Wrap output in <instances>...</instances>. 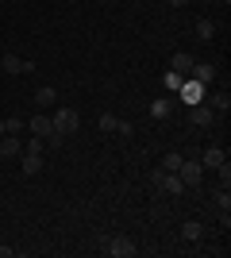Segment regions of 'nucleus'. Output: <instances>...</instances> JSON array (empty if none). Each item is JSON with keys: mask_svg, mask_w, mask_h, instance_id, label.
<instances>
[{"mask_svg": "<svg viewBox=\"0 0 231 258\" xmlns=\"http://www.w3.org/2000/svg\"><path fill=\"white\" fill-rule=\"evenodd\" d=\"M100 247L108 250V254H112V258H135V254H139V247H135V243H131V239H127V235H116V239H104V243H100Z\"/></svg>", "mask_w": 231, "mask_h": 258, "instance_id": "1", "label": "nucleus"}, {"mask_svg": "<svg viewBox=\"0 0 231 258\" xmlns=\"http://www.w3.org/2000/svg\"><path fill=\"white\" fill-rule=\"evenodd\" d=\"M204 93H208V85H200V81H193L189 74H185V81H181V89H177V97L185 100L189 108H193V104H200V100H204Z\"/></svg>", "mask_w": 231, "mask_h": 258, "instance_id": "2", "label": "nucleus"}, {"mask_svg": "<svg viewBox=\"0 0 231 258\" xmlns=\"http://www.w3.org/2000/svg\"><path fill=\"white\" fill-rule=\"evenodd\" d=\"M177 177L185 181V189H197L200 177H204V166H200V162H193V158H185L181 166H177Z\"/></svg>", "mask_w": 231, "mask_h": 258, "instance_id": "3", "label": "nucleus"}, {"mask_svg": "<svg viewBox=\"0 0 231 258\" xmlns=\"http://www.w3.org/2000/svg\"><path fill=\"white\" fill-rule=\"evenodd\" d=\"M154 185H162L170 197H181V193H185V181H181L174 170H158V173H154Z\"/></svg>", "mask_w": 231, "mask_h": 258, "instance_id": "4", "label": "nucleus"}, {"mask_svg": "<svg viewBox=\"0 0 231 258\" xmlns=\"http://www.w3.org/2000/svg\"><path fill=\"white\" fill-rule=\"evenodd\" d=\"M50 123H54V127L62 131V135H73V131L81 127V116H77L73 108H58V116L50 119Z\"/></svg>", "mask_w": 231, "mask_h": 258, "instance_id": "5", "label": "nucleus"}, {"mask_svg": "<svg viewBox=\"0 0 231 258\" xmlns=\"http://www.w3.org/2000/svg\"><path fill=\"white\" fill-rule=\"evenodd\" d=\"M16 154H23V139L12 135V131H4L0 135V158H16Z\"/></svg>", "mask_w": 231, "mask_h": 258, "instance_id": "6", "label": "nucleus"}, {"mask_svg": "<svg viewBox=\"0 0 231 258\" xmlns=\"http://www.w3.org/2000/svg\"><path fill=\"white\" fill-rule=\"evenodd\" d=\"M27 127H31V135H39V139H46V135L54 131V123H50V116H43V112H35V116L27 119Z\"/></svg>", "mask_w": 231, "mask_h": 258, "instance_id": "7", "label": "nucleus"}, {"mask_svg": "<svg viewBox=\"0 0 231 258\" xmlns=\"http://www.w3.org/2000/svg\"><path fill=\"white\" fill-rule=\"evenodd\" d=\"M4 70H8V74H31L35 62H27V58H20V54H4Z\"/></svg>", "mask_w": 231, "mask_h": 258, "instance_id": "8", "label": "nucleus"}, {"mask_svg": "<svg viewBox=\"0 0 231 258\" xmlns=\"http://www.w3.org/2000/svg\"><path fill=\"white\" fill-rule=\"evenodd\" d=\"M23 173H27V177H35V173H43V166H46V158L43 154H31V151H23Z\"/></svg>", "mask_w": 231, "mask_h": 258, "instance_id": "9", "label": "nucleus"}, {"mask_svg": "<svg viewBox=\"0 0 231 258\" xmlns=\"http://www.w3.org/2000/svg\"><path fill=\"white\" fill-rule=\"evenodd\" d=\"M50 104H58V89H54V85H43V89H35V108L43 112V108H50Z\"/></svg>", "mask_w": 231, "mask_h": 258, "instance_id": "10", "label": "nucleus"}, {"mask_svg": "<svg viewBox=\"0 0 231 258\" xmlns=\"http://www.w3.org/2000/svg\"><path fill=\"white\" fill-rule=\"evenodd\" d=\"M223 162H227L223 147H208V151H204V158H200V166H204V170H220Z\"/></svg>", "mask_w": 231, "mask_h": 258, "instance_id": "11", "label": "nucleus"}, {"mask_svg": "<svg viewBox=\"0 0 231 258\" xmlns=\"http://www.w3.org/2000/svg\"><path fill=\"white\" fill-rule=\"evenodd\" d=\"M189 77H193V81H200V85H208L212 77H216V66H208V62H193Z\"/></svg>", "mask_w": 231, "mask_h": 258, "instance_id": "12", "label": "nucleus"}, {"mask_svg": "<svg viewBox=\"0 0 231 258\" xmlns=\"http://www.w3.org/2000/svg\"><path fill=\"white\" fill-rule=\"evenodd\" d=\"M193 62H197V58H193V54H185V50H177L174 58H170V70H177V74H189V70H193Z\"/></svg>", "mask_w": 231, "mask_h": 258, "instance_id": "13", "label": "nucleus"}, {"mask_svg": "<svg viewBox=\"0 0 231 258\" xmlns=\"http://www.w3.org/2000/svg\"><path fill=\"white\" fill-rule=\"evenodd\" d=\"M189 112H193V123H197V127H212V108H204V104H193Z\"/></svg>", "mask_w": 231, "mask_h": 258, "instance_id": "14", "label": "nucleus"}, {"mask_svg": "<svg viewBox=\"0 0 231 258\" xmlns=\"http://www.w3.org/2000/svg\"><path fill=\"white\" fill-rule=\"evenodd\" d=\"M170 112H174V100H150V116L154 119H166V116H170Z\"/></svg>", "mask_w": 231, "mask_h": 258, "instance_id": "15", "label": "nucleus"}, {"mask_svg": "<svg viewBox=\"0 0 231 258\" xmlns=\"http://www.w3.org/2000/svg\"><path fill=\"white\" fill-rule=\"evenodd\" d=\"M181 235H185V239H189V243H200V239H204V227H200V224H197V220H189V224H185V227H181Z\"/></svg>", "mask_w": 231, "mask_h": 258, "instance_id": "16", "label": "nucleus"}, {"mask_svg": "<svg viewBox=\"0 0 231 258\" xmlns=\"http://www.w3.org/2000/svg\"><path fill=\"white\" fill-rule=\"evenodd\" d=\"M212 35H216L212 20H200V23H197V39H200V43H212Z\"/></svg>", "mask_w": 231, "mask_h": 258, "instance_id": "17", "label": "nucleus"}, {"mask_svg": "<svg viewBox=\"0 0 231 258\" xmlns=\"http://www.w3.org/2000/svg\"><path fill=\"white\" fill-rule=\"evenodd\" d=\"M227 108H231L227 93H212V112H227Z\"/></svg>", "mask_w": 231, "mask_h": 258, "instance_id": "18", "label": "nucleus"}, {"mask_svg": "<svg viewBox=\"0 0 231 258\" xmlns=\"http://www.w3.org/2000/svg\"><path fill=\"white\" fill-rule=\"evenodd\" d=\"M181 162H185L181 154H177V151H170V154H162V170H174V173H177V166H181Z\"/></svg>", "mask_w": 231, "mask_h": 258, "instance_id": "19", "label": "nucleus"}, {"mask_svg": "<svg viewBox=\"0 0 231 258\" xmlns=\"http://www.w3.org/2000/svg\"><path fill=\"white\" fill-rule=\"evenodd\" d=\"M216 205L223 208V224H227V208H231V193H227V185H223L220 193H216Z\"/></svg>", "mask_w": 231, "mask_h": 258, "instance_id": "20", "label": "nucleus"}, {"mask_svg": "<svg viewBox=\"0 0 231 258\" xmlns=\"http://www.w3.org/2000/svg\"><path fill=\"white\" fill-rule=\"evenodd\" d=\"M116 127H120V116L104 112V116H100V131H116Z\"/></svg>", "mask_w": 231, "mask_h": 258, "instance_id": "21", "label": "nucleus"}, {"mask_svg": "<svg viewBox=\"0 0 231 258\" xmlns=\"http://www.w3.org/2000/svg\"><path fill=\"white\" fill-rule=\"evenodd\" d=\"M181 81H185V74H177V70H170V74H166V89H181Z\"/></svg>", "mask_w": 231, "mask_h": 258, "instance_id": "22", "label": "nucleus"}, {"mask_svg": "<svg viewBox=\"0 0 231 258\" xmlns=\"http://www.w3.org/2000/svg\"><path fill=\"white\" fill-rule=\"evenodd\" d=\"M23 127H27V119H16V116H12V119H4V131H12V135H20Z\"/></svg>", "mask_w": 231, "mask_h": 258, "instance_id": "23", "label": "nucleus"}, {"mask_svg": "<svg viewBox=\"0 0 231 258\" xmlns=\"http://www.w3.org/2000/svg\"><path fill=\"white\" fill-rule=\"evenodd\" d=\"M46 147H66V135H62V131H50V135H46Z\"/></svg>", "mask_w": 231, "mask_h": 258, "instance_id": "24", "label": "nucleus"}, {"mask_svg": "<svg viewBox=\"0 0 231 258\" xmlns=\"http://www.w3.org/2000/svg\"><path fill=\"white\" fill-rule=\"evenodd\" d=\"M12 254H16L12 247H0V258H12Z\"/></svg>", "mask_w": 231, "mask_h": 258, "instance_id": "25", "label": "nucleus"}, {"mask_svg": "<svg viewBox=\"0 0 231 258\" xmlns=\"http://www.w3.org/2000/svg\"><path fill=\"white\" fill-rule=\"evenodd\" d=\"M170 4H174V8H185V4H189V0H170Z\"/></svg>", "mask_w": 231, "mask_h": 258, "instance_id": "26", "label": "nucleus"}, {"mask_svg": "<svg viewBox=\"0 0 231 258\" xmlns=\"http://www.w3.org/2000/svg\"><path fill=\"white\" fill-rule=\"evenodd\" d=\"M0 135H4V119H0Z\"/></svg>", "mask_w": 231, "mask_h": 258, "instance_id": "27", "label": "nucleus"}, {"mask_svg": "<svg viewBox=\"0 0 231 258\" xmlns=\"http://www.w3.org/2000/svg\"><path fill=\"white\" fill-rule=\"evenodd\" d=\"M220 4H231V0H220Z\"/></svg>", "mask_w": 231, "mask_h": 258, "instance_id": "28", "label": "nucleus"}]
</instances>
